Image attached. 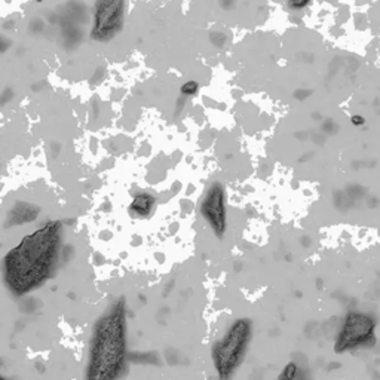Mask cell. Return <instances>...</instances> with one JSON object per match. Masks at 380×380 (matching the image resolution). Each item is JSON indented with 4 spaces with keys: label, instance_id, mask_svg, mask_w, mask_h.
<instances>
[{
    "label": "cell",
    "instance_id": "obj_1",
    "mask_svg": "<svg viewBox=\"0 0 380 380\" xmlns=\"http://www.w3.org/2000/svg\"><path fill=\"white\" fill-rule=\"evenodd\" d=\"M63 223L51 220L24 236L2 261L5 287L17 298L51 279L61 255Z\"/></svg>",
    "mask_w": 380,
    "mask_h": 380
},
{
    "label": "cell",
    "instance_id": "obj_2",
    "mask_svg": "<svg viewBox=\"0 0 380 380\" xmlns=\"http://www.w3.org/2000/svg\"><path fill=\"white\" fill-rule=\"evenodd\" d=\"M127 300L118 298L98 318L85 370V380H121L127 371Z\"/></svg>",
    "mask_w": 380,
    "mask_h": 380
},
{
    "label": "cell",
    "instance_id": "obj_3",
    "mask_svg": "<svg viewBox=\"0 0 380 380\" xmlns=\"http://www.w3.org/2000/svg\"><path fill=\"white\" fill-rule=\"evenodd\" d=\"M254 331L251 318L241 317L232 321L223 336L211 346V361L218 380H232L242 367Z\"/></svg>",
    "mask_w": 380,
    "mask_h": 380
},
{
    "label": "cell",
    "instance_id": "obj_4",
    "mask_svg": "<svg viewBox=\"0 0 380 380\" xmlns=\"http://www.w3.org/2000/svg\"><path fill=\"white\" fill-rule=\"evenodd\" d=\"M376 330L377 319L371 314L361 311L348 312L334 340V354L343 355L359 349L374 348L377 343Z\"/></svg>",
    "mask_w": 380,
    "mask_h": 380
},
{
    "label": "cell",
    "instance_id": "obj_5",
    "mask_svg": "<svg viewBox=\"0 0 380 380\" xmlns=\"http://www.w3.org/2000/svg\"><path fill=\"white\" fill-rule=\"evenodd\" d=\"M125 11V0H97L94 8L91 39L104 43L116 37L124 27Z\"/></svg>",
    "mask_w": 380,
    "mask_h": 380
},
{
    "label": "cell",
    "instance_id": "obj_6",
    "mask_svg": "<svg viewBox=\"0 0 380 380\" xmlns=\"http://www.w3.org/2000/svg\"><path fill=\"white\" fill-rule=\"evenodd\" d=\"M199 212L215 238L223 239L227 231V205L226 190L220 181H212L207 187L199 205Z\"/></svg>",
    "mask_w": 380,
    "mask_h": 380
},
{
    "label": "cell",
    "instance_id": "obj_7",
    "mask_svg": "<svg viewBox=\"0 0 380 380\" xmlns=\"http://www.w3.org/2000/svg\"><path fill=\"white\" fill-rule=\"evenodd\" d=\"M156 208V198L147 193V192H140L132 196V201L128 207V212L134 218H147L153 214Z\"/></svg>",
    "mask_w": 380,
    "mask_h": 380
},
{
    "label": "cell",
    "instance_id": "obj_8",
    "mask_svg": "<svg viewBox=\"0 0 380 380\" xmlns=\"http://www.w3.org/2000/svg\"><path fill=\"white\" fill-rule=\"evenodd\" d=\"M41 212V208L27 204V202H18L15 204V207L9 211L8 214V226H20V224H25V223H31L37 218Z\"/></svg>",
    "mask_w": 380,
    "mask_h": 380
},
{
    "label": "cell",
    "instance_id": "obj_9",
    "mask_svg": "<svg viewBox=\"0 0 380 380\" xmlns=\"http://www.w3.org/2000/svg\"><path fill=\"white\" fill-rule=\"evenodd\" d=\"M297 376H298V365L294 361H290L284 365V368L278 374V380H296Z\"/></svg>",
    "mask_w": 380,
    "mask_h": 380
},
{
    "label": "cell",
    "instance_id": "obj_10",
    "mask_svg": "<svg viewBox=\"0 0 380 380\" xmlns=\"http://www.w3.org/2000/svg\"><path fill=\"white\" fill-rule=\"evenodd\" d=\"M199 91V84L196 81H187L181 85L180 88V92L184 98H189V97H195Z\"/></svg>",
    "mask_w": 380,
    "mask_h": 380
},
{
    "label": "cell",
    "instance_id": "obj_11",
    "mask_svg": "<svg viewBox=\"0 0 380 380\" xmlns=\"http://www.w3.org/2000/svg\"><path fill=\"white\" fill-rule=\"evenodd\" d=\"M312 0H288V6L294 11H300L305 9L306 6H309V3Z\"/></svg>",
    "mask_w": 380,
    "mask_h": 380
},
{
    "label": "cell",
    "instance_id": "obj_12",
    "mask_svg": "<svg viewBox=\"0 0 380 380\" xmlns=\"http://www.w3.org/2000/svg\"><path fill=\"white\" fill-rule=\"evenodd\" d=\"M351 124H352L354 127H361V125L365 124V119H364L361 115H354V116L351 118Z\"/></svg>",
    "mask_w": 380,
    "mask_h": 380
},
{
    "label": "cell",
    "instance_id": "obj_13",
    "mask_svg": "<svg viewBox=\"0 0 380 380\" xmlns=\"http://www.w3.org/2000/svg\"><path fill=\"white\" fill-rule=\"evenodd\" d=\"M5 46H6V45H5L3 39H2V37H0V52H2V51L5 49Z\"/></svg>",
    "mask_w": 380,
    "mask_h": 380
},
{
    "label": "cell",
    "instance_id": "obj_14",
    "mask_svg": "<svg viewBox=\"0 0 380 380\" xmlns=\"http://www.w3.org/2000/svg\"><path fill=\"white\" fill-rule=\"evenodd\" d=\"M0 380H8V379H6V377H5V376L2 374V373H0Z\"/></svg>",
    "mask_w": 380,
    "mask_h": 380
},
{
    "label": "cell",
    "instance_id": "obj_15",
    "mask_svg": "<svg viewBox=\"0 0 380 380\" xmlns=\"http://www.w3.org/2000/svg\"><path fill=\"white\" fill-rule=\"evenodd\" d=\"M37 2H42V0H37Z\"/></svg>",
    "mask_w": 380,
    "mask_h": 380
}]
</instances>
